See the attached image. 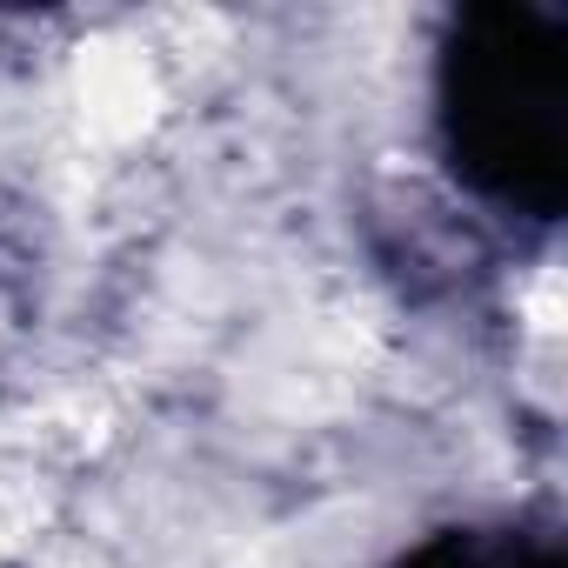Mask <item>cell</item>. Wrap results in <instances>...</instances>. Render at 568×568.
<instances>
[{
  "label": "cell",
  "instance_id": "cell-1",
  "mask_svg": "<svg viewBox=\"0 0 568 568\" xmlns=\"http://www.w3.org/2000/svg\"><path fill=\"white\" fill-rule=\"evenodd\" d=\"M81 101L101 134H141V121L154 108V74L141 54H94L81 68Z\"/></svg>",
  "mask_w": 568,
  "mask_h": 568
}]
</instances>
